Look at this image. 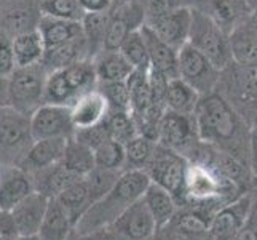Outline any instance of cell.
<instances>
[{
	"label": "cell",
	"mask_w": 257,
	"mask_h": 240,
	"mask_svg": "<svg viewBox=\"0 0 257 240\" xmlns=\"http://www.w3.org/2000/svg\"><path fill=\"white\" fill-rule=\"evenodd\" d=\"M109 15L107 13H85L82 20V28L88 45V55L93 59L97 53L104 50V39L109 26Z\"/></svg>",
	"instance_id": "4dcf8cb0"
},
{
	"label": "cell",
	"mask_w": 257,
	"mask_h": 240,
	"mask_svg": "<svg viewBox=\"0 0 257 240\" xmlns=\"http://www.w3.org/2000/svg\"><path fill=\"white\" fill-rule=\"evenodd\" d=\"M16 69L12 40L0 35V75L10 77Z\"/></svg>",
	"instance_id": "b9f144b4"
},
{
	"label": "cell",
	"mask_w": 257,
	"mask_h": 240,
	"mask_svg": "<svg viewBox=\"0 0 257 240\" xmlns=\"http://www.w3.org/2000/svg\"><path fill=\"white\" fill-rule=\"evenodd\" d=\"M192 13V7L173 8V10L147 18L146 26L150 31H154L163 42H166L168 45L179 50L189 42Z\"/></svg>",
	"instance_id": "7c38bea8"
},
{
	"label": "cell",
	"mask_w": 257,
	"mask_h": 240,
	"mask_svg": "<svg viewBox=\"0 0 257 240\" xmlns=\"http://www.w3.org/2000/svg\"><path fill=\"white\" fill-rule=\"evenodd\" d=\"M201 95L184 82L181 77L171 78L168 82L165 93V106L168 111L179 112V114H195Z\"/></svg>",
	"instance_id": "83f0119b"
},
{
	"label": "cell",
	"mask_w": 257,
	"mask_h": 240,
	"mask_svg": "<svg viewBox=\"0 0 257 240\" xmlns=\"http://www.w3.org/2000/svg\"><path fill=\"white\" fill-rule=\"evenodd\" d=\"M104 125H105V130H107L109 139L120 141L123 144H125L126 141H130L131 138H135L136 135H139L138 125L135 119H133L131 112L110 111L104 120Z\"/></svg>",
	"instance_id": "8d00e7d4"
},
{
	"label": "cell",
	"mask_w": 257,
	"mask_h": 240,
	"mask_svg": "<svg viewBox=\"0 0 257 240\" xmlns=\"http://www.w3.org/2000/svg\"><path fill=\"white\" fill-rule=\"evenodd\" d=\"M67 240H85V238H83V235H80V234H77V232H75V230H74V232H72V234H70V237H69Z\"/></svg>",
	"instance_id": "681fc988"
},
{
	"label": "cell",
	"mask_w": 257,
	"mask_h": 240,
	"mask_svg": "<svg viewBox=\"0 0 257 240\" xmlns=\"http://www.w3.org/2000/svg\"><path fill=\"white\" fill-rule=\"evenodd\" d=\"M149 240H176V238L170 230L165 227V229H158V232L154 237H150Z\"/></svg>",
	"instance_id": "7dc6e473"
},
{
	"label": "cell",
	"mask_w": 257,
	"mask_h": 240,
	"mask_svg": "<svg viewBox=\"0 0 257 240\" xmlns=\"http://www.w3.org/2000/svg\"><path fill=\"white\" fill-rule=\"evenodd\" d=\"M216 92L240 112L251 127L257 125V64L233 63L219 77Z\"/></svg>",
	"instance_id": "3957f363"
},
{
	"label": "cell",
	"mask_w": 257,
	"mask_h": 240,
	"mask_svg": "<svg viewBox=\"0 0 257 240\" xmlns=\"http://www.w3.org/2000/svg\"><path fill=\"white\" fill-rule=\"evenodd\" d=\"M233 61L238 64H257V15H251L230 34Z\"/></svg>",
	"instance_id": "cb8c5ba5"
},
{
	"label": "cell",
	"mask_w": 257,
	"mask_h": 240,
	"mask_svg": "<svg viewBox=\"0 0 257 240\" xmlns=\"http://www.w3.org/2000/svg\"><path fill=\"white\" fill-rule=\"evenodd\" d=\"M200 141L193 114H179L166 109L158 123L157 143L176 150L187 158Z\"/></svg>",
	"instance_id": "ba28073f"
},
{
	"label": "cell",
	"mask_w": 257,
	"mask_h": 240,
	"mask_svg": "<svg viewBox=\"0 0 257 240\" xmlns=\"http://www.w3.org/2000/svg\"><path fill=\"white\" fill-rule=\"evenodd\" d=\"M7 78L8 77L0 75V96H2V93H4V88H8V80Z\"/></svg>",
	"instance_id": "c3c4849f"
},
{
	"label": "cell",
	"mask_w": 257,
	"mask_h": 240,
	"mask_svg": "<svg viewBox=\"0 0 257 240\" xmlns=\"http://www.w3.org/2000/svg\"><path fill=\"white\" fill-rule=\"evenodd\" d=\"M192 8L211 18L228 34L254 13L251 0H193Z\"/></svg>",
	"instance_id": "5bb4252c"
},
{
	"label": "cell",
	"mask_w": 257,
	"mask_h": 240,
	"mask_svg": "<svg viewBox=\"0 0 257 240\" xmlns=\"http://www.w3.org/2000/svg\"><path fill=\"white\" fill-rule=\"evenodd\" d=\"M85 13H107L117 0H78Z\"/></svg>",
	"instance_id": "7bdbcfd3"
},
{
	"label": "cell",
	"mask_w": 257,
	"mask_h": 240,
	"mask_svg": "<svg viewBox=\"0 0 257 240\" xmlns=\"http://www.w3.org/2000/svg\"><path fill=\"white\" fill-rule=\"evenodd\" d=\"M0 240H18V235H0Z\"/></svg>",
	"instance_id": "816d5d0a"
},
{
	"label": "cell",
	"mask_w": 257,
	"mask_h": 240,
	"mask_svg": "<svg viewBox=\"0 0 257 240\" xmlns=\"http://www.w3.org/2000/svg\"><path fill=\"white\" fill-rule=\"evenodd\" d=\"M141 4L144 7L146 20L150 16L160 15L163 12L173 10V8L179 7H192L193 0H141Z\"/></svg>",
	"instance_id": "60d3db41"
},
{
	"label": "cell",
	"mask_w": 257,
	"mask_h": 240,
	"mask_svg": "<svg viewBox=\"0 0 257 240\" xmlns=\"http://www.w3.org/2000/svg\"><path fill=\"white\" fill-rule=\"evenodd\" d=\"M67 141L69 138H47L34 141L20 167L29 173H35L42 168L63 162Z\"/></svg>",
	"instance_id": "d6986e66"
},
{
	"label": "cell",
	"mask_w": 257,
	"mask_h": 240,
	"mask_svg": "<svg viewBox=\"0 0 257 240\" xmlns=\"http://www.w3.org/2000/svg\"><path fill=\"white\" fill-rule=\"evenodd\" d=\"M48 202H50L48 197L34 191L10 211L18 235L20 237L39 235L42 223L47 215Z\"/></svg>",
	"instance_id": "e0dca14e"
},
{
	"label": "cell",
	"mask_w": 257,
	"mask_h": 240,
	"mask_svg": "<svg viewBox=\"0 0 257 240\" xmlns=\"http://www.w3.org/2000/svg\"><path fill=\"white\" fill-rule=\"evenodd\" d=\"M189 160L182 154L157 143L152 157L146 167L150 183L162 186L177 200L182 208L185 203V178H187Z\"/></svg>",
	"instance_id": "8992f818"
},
{
	"label": "cell",
	"mask_w": 257,
	"mask_h": 240,
	"mask_svg": "<svg viewBox=\"0 0 257 240\" xmlns=\"http://www.w3.org/2000/svg\"><path fill=\"white\" fill-rule=\"evenodd\" d=\"M149 186L150 178L146 170H125L113 188L104 197L96 200L77 221L75 232L88 235L110 226L128 207L143 199Z\"/></svg>",
	"instance_id": "7a4b0ae2"
},
{
	"label": "cell",
	"mask_w": 257,
	"mask_h": 240,
	"mask_svg": "<svg viewBox=\"0 0 257 240\" xmlns=\"http://www.w3.org/2000/svg\"><path fill=\"white\" fill-rule=\"evenodd\" d=\"M121 173L123 172H112V170H104V168L96 167L91 173H88L85 176V181L88 186V191H90L93 203L96 200H99L101 197H104V195L113 188Z\"/></svg>",
	"instance_id": "f35d334b"
},
{
	"label": "cell",
	"mask_w": 257,
	"mask_h": 240,
	"mask_svg": "<svg viewBox=\"0 0 257 240\" xmlns=\"http://www.w3.org/2000/svg\"><path fill=\"white\" fill-rule=\"evenodd\" d=\"M63 164L75 175L85 178L88 173H91L96 168L94 149L80 143L75 138H69L66 152L63 157Z\"/></svg>",
	"instance_id": "f546056e"
},
{
	"label": "cell",
	"mask_w": 257,
	"mask_h": 240,
	"mask_svg": "<svg viewBox=\"0 0 257 240\" xmlns=\"http://www.w3.org/2000/svg\"><path fill=\"white\" fill-rule=\"evenodd\" d=\"M233 240H257V226L251 219H247L246 224L241 227V230L236 234Z\"/></svg>",
	"instance_id": "f6af8a7d"
},
{
	"label": "cell",
	"mask_w": 257,
	"mask_h": 240,
	"mask_svg": "<svg viewBox=\"0 0 257 240\" xmlns=\"http://www.w3.org/2000/svg\"><path fill=\"white\" fill-rule=\"evenodd\" d=\"M220 72L222 70L217 69L189 42L179 48V77L193 87L201 96L216 92Z\"/></svg>",
	"instance_id": "9c48e42d"
},
{
	"label": "cell",
	"mask_w": 257,
	"mask_h": 240,
	"mask_svg": "<svg viewBox=\"0 0 257 240\" xmlns=\"http://www.w3.org/2000/svg\"><path fill=\"white\" fill-rule=\"evenodd\" d=\"M70 111H72V120L77 131L102 123L110 112V106L96 87L94 90L78 96L75 103L70 106Z\"/></svg>",
	"instance_id": "ac0fdd59"
},
{
	"label": "cell",
	"mask_w": 257,
	"mask_h": 240,
	"mask_svg": "<svg viewBox=\"0 0 257 240\" xmlns=\"http://www.w3.org/2000/svg\"><path fill=\"white\" fill-rule=\"evenodd\" d=\"M48 74L50 70L43 66V63L16 67L15 72L8 77V104L24 114L32 115L43 101Z\"/></svg>",
	"instance_id": "52a82bcc"
},
{
	"label": "cell",
	"mask_w": 257,
	"mask_h": 240,
	"mask_svg": "<svg viewBox=\"0 0 257 240\" xmlns=\"http://www.w3.org/2000/svg\"><path fill=\"white\" fill-rule=\"evenodd\" d=\"M34 141L47 138H74L75 125L70 106L43 103L31 115Z\"/></svg>",
	"instance_id": "30bf717a"
},
{
	"label": "cell",
	"mask_w": 257,
	"mask_h": 240,
	"mask_svg": "<svg viewBox=\"0 0 257 240\" xmlns=\"http://www.w3.org/2000/svg\"><path fill=\"white\" fill-rule=\"evenodd\" d=\"M252 205V195L244 194L240 199L220 207L209 221V237L214 240H233L249 219Z\"/></svg>",
	"instance_id": "4fadbf2b"
},
{
	"label": "cell",
	"mask_w": 257,
	"mask_h": 240,
	"mask_svg": "<svg viewBox=\"0 0 257 240\" xmlns=\"http://www.w3.org/2000/svg\"><path fill=\"white\" fill-rule=\"evenodd\" d=\"M74 230L75 223L66 208L58 199H50L47 215L39 232L40 240H67Z\"/></svg>",
	"instance_id": "484cf974"
},
{
	"label": "cell",
	"mask_w": 257,
	"mask_h": 240,
	"mask_svg": "<svg viewBox=\"0 0 257 240\" xmlns=\"http://www.w3.org/2000/svg\"><path fill=\"white\" fill-rule=\"evenodd\" d=\"M143 199L146 202V205L149 207L150 213H152L158 229H163L170 224L181 208L177 200L170 192L163 189L162 186L154 183H150Z\"/></svg>",
	"instance_id": "4316f807"
},
{
	"label": "cell",
	"mask_w": 257,
	"mask_h": 240,
	"mask_svg": "<svg viewBox=\"0 0 257 240\" xmlns=\"http://www.w3.org/2000/svg\"><path fill=\"white\" fill-rule=\"evenodd\" d=\"M42 16V0H0V35L13 40L16 35L35 31Z\"/></svg>",
	"instance_id": "8fae6325"
},
{
	"label": "cell",
	"mask_w": 257,
	"mask_h": 240,
	"mask_svg": "<svg viewBox=\"0 0 257 240\" xmlns=\"http://www.w3.org/2000/svg\"><path fill=\"white\" fill-rule=\"evenodd\" d=\"M37 29L42 35L43 43H45V50L66 45L69 42L85 37L82 21H69V20L42 16Z\"/></svg>",
	"instance_id": "603a6c76"
},
{
	"label": "cell",
	"mask_w": 257,
	"mask_h": 240,
	"mask_svg": "<svg viewBox=\"0 0 257 240\" xmlns=\"http://www.w3.org/2000/svg\"><path fill=\"white\" fill-rule=\"evenodd\" d=\"M157 146V141L144 136L136 135L125 143L126 152V170H146L150 157H152Z\"/></svg>",
	"instance_id": "e575fe53"
},
{
	"label": "cell",
	"mask_w": 257,
	"mask_h": 240,
	"mask_svg": "<svg viewBox=\"0 0 257 240\" xmlns=\"http://www.w3.org/2000/svg\"><path fill=\"white\" fill-rule=\"evenodd\" d=\"M18 240H40L39 235H31V237H18Z\"/></svg>",
	"instance_id": "f907efd6"
},
{
	"label": "cell",
	"mask_w": 257,
	"mask_h": 240,
	"mask_svg": "<svg viewBox=\"0 0 257 240\" xmlns=\"http://www.w3.org/2000/svg\"><path fill=\"white\" fill-rule=\"evenodd\" d=\"M96 167L112 172L126 170V152L125 144L115 139H105L94 149Z\"/></svg>",
	"instance_id": "d6a6232c"
},
{
	"label": "cell",
	"mask_w": 257,
	"mask_h": 240,
	"mask_svg": "<svg viewBox=\"0 0 257 240\" xmlns=\"http://www.w3.org/2000/svg\"><path fill=\"white\" fill-rule=\"evenodd\" d=\"M97 82H125L135 72L120 50H102L93 58Z\"/></svg>",
	"instance_id": "d4e9b609"
},
{
	"label": "cell",
	"mask_w": 257,
	"mask_h": 240,
	"mask_svg": "<svg viewBox=\"0 0 257 240\" xmlns=\"http://www.w3.org/2000/svg\"><path fill=\"white\" fill-rule=\"evenodd\" d=\"M85 240H126L125 237H121L118 232H115L112 227H102L96 232H91L88 235H83Z\"/></svg>",
	"instance_id": "ee69618b"
},
{
	"label": "cell",
	"mask_w": 257,
	"mask_h": 240,
	"mask_svg": "<svg viewBox=\"0 0 257 240\" xmlns=\"http://www.w3.org/2000/svg\"><path fill=\"white\" fill-rule=\"evenodd\" d=\"M203 240H214V238H211V237H206V238H203Z\"/></svg>",
	"instance_id": "f5cc1de1"
},
{
	"label": "cell",
	"mask_w": 257,
	"mask_h": 240,
	"mask_svg": "<svg viewBox=\"0 0 257 240\" xmlns=\"http://www.w3.org/2000/svg\"><path fill=\"white\" fill-rule=\"evenodd\" d=\"M97 88L105 96L110 111L131 112V93L126 80L125 82H99Z\"/></svg>",
	"instance_id": "ab89813d"
},
{
	"label": "cell",
	"mask_w": 257,
	"mask_h": 240,
	"mask_svg": "<svg viewBox=\"0 0 257 240\" xmlns=\"http://www.w3.org/2000/svg\"><path fill=\"white\" fill-rule=\"evenodd\" d=\"M34 143L31 115L10 104L0 106V162L20 167Z\"/></svg>",
	"instance_id": "277c9868"
},
{
	"label": "cell",
	"mask_w": 257,
	"mask_h": 240,
	"mask_svg": "<svg viewBox=\"0 0 257 240\" xmlns=\"http://www.w3.org/2000/svg\"><path fill=\"white\" fill-rule=\"evenodd\" d=\"M34 180V188L37 192L43 194L48 199H56L59 194H63L67 188L82 180V176L70 172L63 164H55L51 167L42 168V170L31 173Z\"/></svg>",
	"instance_id": "44dd1931"
},
{
	"label": "cell",
	"mask_w": 257,
	"mask_h": 240,
	"mask_svg": "<svg viewBox=\"0 0 257 240\" xmlns=\"http://www.w3.org/2000/svg\"><path fill=\"white\" fill-rule=\"evenodd\" d=\"M141 32H143L147 43L150 67L162 72L170 80L179 77V50L168 45L154 31H150L146 24L141 28Z\"/></svg>",
	"instance_id": "ffe728a7"
},
{
	"label": "cell",
	"mask_w": 257,
	"mask_h": 240,
	"mask_svg": "<svg viewBox=\"0 0 257 240\" xmlns=\"http://www.w3.org/2000/svg\"><path fill=\"white\" fill-rule=\"evenodd\" d=\"M209 221L206 215L195 208H179L166 229L176 240H203L209 237Z\"/></svg>",
	"instance_id": "7402d4cb"
},
{
	"label": "cell",
	"mask_w": 257,
	"mask_h": 240,
	"mask_svg": "<svg viewBox=\"0 0 257 240\" xmlns=\"http://www.w3.org/2000/svg\"><path fill=\"white\" fill-rule=\"evenodd\" d=\"M34 191L29 172L15 165H0V211H12Z\"/></svg>",
	"instance_id": "2e32d148"
},
{
	"label": "cell",
	"mask_w": 257,
	"mask_h": 240,
	"mask_svg": "<svg viewBox=\"0 0 257 240\" xmlns=\"http://www.w3.org/2000/svg\"><path fill=\"white\" fill-rule=\"evenodd\" d=\"M59 203L66 208V211L70 215L72 221L77 224V221L83 216V213L93 205L90 191H88V186L85 178H82L80 181H77L72 184L70 188H67L63 194H59L58 197Z\"/></svg>",
	"instance_id": "1f68e13d"
},
{
	"label": "cell",
	"mask_w": 257,
	"mask_h": 240,
	"mask_svg": "<svg viewBox=\"0 0 257 240\" xmlns=\"http://www.w3.org/2000/svg\"><path fill=\"white\" fill-rule=\"evenodd\" d=\"M121 55L128 59V63L133 66L135 70H149L150 69V58H149V50H147V43L143 32L135 31L131 32L125 42L121 43L120 47Z\"/></svg>",
	"instance_id": "d590c367"
},
{
	"label": "cell",
	"mask_w": 257,
	"mask_h": 240,
	"mask_svg": "<svg viewBox=\"0 0 257 240\" xmlns=\"http://www.w3.org/2000/svg\"><path fill=\"white\" fill-rule=\"evenodd\" d=\"M251 168L257 184V125L252 127V135H251Z\"/></svg>",
	"instance_id": "bcb514c9"
},
{
	"label": "cell",
	"mask_w": 257,
	"mask_h": 240,
	"mask_svg": "<svg viewBox=\"0 0 257 240\" xmlns=\"http://www.w3.org/2000/svg\"><path fill=\"white\" fill-rule=\"evenodd\" d=\"M42 15L58 20L82 21L85 12L78 0H42Z\"/></svg>",
	"instance_id": "74e56055"
},
{
	"label": "cell",
	"mask_w": 257,
	"mask_h": 240,
	"mask_svg": "<svg viewBox=\"0 0 257 240\" xmlns=\"http://www.w3.org/2000/svg\"><path fill=\"white\" fill-rule=\"evenodd\" d=\"M77 100V95L70 88L63 69L51 70L45 84V93H43V103L50 104H64L72 106Z\"/></svg>",
	"instance_id": "836d02e7"
},
{
	"label": "cell",
	"mask_w": 257,
	"mask_h": 240,
	"mask_svg": "<svg viewBox=\"0 0 257 240\" xmlns=\"http://www.w3.org/2000/svg\"><path fill=\"white\" fill-rule=\"evenodd\" d=\"M109 227L126 240H149L158 232L157 223L144 199H139L128 207Z\"/></svg>",
	"instance_id": "9a60e30c"
},
{
	"label": "cell",
	"mask_w": 257,
	"mask_h": 240,
	"mask_svg": "<svg viewBox=\"0 0 257 240\" xmlns=\"http://www.w3.org/2000/svg\"><path fill=\"white\" fill-rule=\"evenodd\" d=\"M16 67H28L39 64L45 56V43L39 29L16 35L12 40Z\"/></svg>",
	"instance_id": "f1b7e54d"
},
{
	"label": "cell",
	"mask_w": 257,
	"mask_h": 240,
	"mask_svg": "<svg viewBox=\"0 0 257 240\" xmlns=\"http://www.w3.org/2000/svg\"><path fill=\"white\" fill-rule=\"evenodd\" d=\"M189 43L203 53L217 69L224 70L233 63L230 34L219 24L193 8Z\"/></svg>",
	"instance_id": "5b68a950"
},
{
	"label": "cell",
	"mask_w": 257,
	"mask_h": 240,
	"mask_svg": "<svg viewBox=\"0 0 257 240\" xmlns=\"http://www.w3.org/2000/svg\"><path fill=\"white\" fill-rule=\"evenodd\" d=\"M198 138L251 165L252 127L219 92L203 95L195 109Z\"/></svg>",
	"instance_id": "6da1fadb"
}]
</instances>
